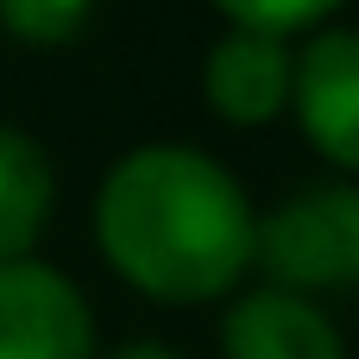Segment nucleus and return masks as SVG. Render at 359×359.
I'll use <instances>...</instances> for the list:
<instances>
[{
	"label": "nucleus",
	"instance_id": "1",
	"mask_svg": "<svg viewBox=\"0 0 359 359\" xmlns=\"http://www.w3.org/2000/svg\"><path fill=\"white\" fill-rule=\"evenodd\" d=\"M259 208L240 177L196 145H133L95 189V246L139 297L196 309L252 271Z\"/></svg>",
	"mask_w": 359,
	"mask_h": 359
},
{
	"label": "nucleus",
	"instance_id": "2",
	"mask_svg": "<svg viewBox=\"0 0 359 359\" xmlns=\"http://www.w3.org/2000/svg\"><path fill=\"white\" fill-rule=\"evenodd\" d=\"M252 271L297 297L359 290V183H309L259 215Z\"/></svg>",
	"mask_w": 359,
	"mask_h": 359
},
{
	"label": "nucleus",
	"instance_id": "3",
	"mask_svg": "<svg viewBox=\"0 0 359 359\" xmlns=\"http://www.w3.org/2000/svg\"><path fill=\"white\" fill-rule=\"evenodd\" d=\"M0 359H101L95 309L57 265H0Z\"/></svg>",
	"mask_w": 359,
	"mask_h": 359
},
{
	"label": "nucleus",
	"instance_id": "4",
	"mask_svg": "<svg viewBox=\"0 0 359 359\" xmlns=\"http://www.w3.org/2000/svg\"><path fill=\"white\" fill-rule=\"evenodd\" d=\"M290 114H297L303 139L334 170L359 177V32H347V25H316L297 44Z\"/></svg>",
	"mask_w": 359,
	"mask_h": 359
},
{
	"label": "nucleus",
	"instance_id": "5",
	"mask_svg": "<svg viewBox=\"0 0 359 359\" xmlns=\"http://www.w3.org/2000/svg\"><path fill=\"white\" fill-rule=\"evenodd\" d=\"M290 69H297L290 38L227 25L202 57V101L227 126H265V120L290 114Z\"/></svg>",
	"mask_w": 359,
	"mask_h": 359
},
{
	"label": "nucleus",
	"instance_id": "6",
	"mask_svg": "<svg viewBox=\"0 0 359 359\" xmlns=\"http://www.w3.org/2000/svg\"><path fill=\"white\" fill-rule=\"evenodd\" d=\"M221 359H347V341L316 297L259 284L227 303Z\"/></svg>",
	"mask_w": 359,
	"mask_h": 359
},
{
	"label": "nucleus",
	"instance_id": "7",
	"mask_svg": "<svg viewBox=\"0 0 359 359\" xmlns=\"http://www.w3.org/2000/svg\"><path fill=\"white\" fill-rule=\"evenodd\" d=\"M57 208V170L25 126H0V265L32 259Z\"/></svg>",
	"mask_w": 359,
	"mask_h": 359
},
{
	"label": "nucleus",
	"instance_id": "8",
	"mask_svg": "<svg viewBox=\"0 0 359 359\" xmlns=\"http://www.w3.org/2000/svg\"><path fill=\"white\" fill-rule=\"evenodd\" d=\"M95 0H0V32L32 44V50H57L69 38H82Z\"/></svg>",
	"mask_w": 359,
	"mask_h": 359
},
{
	"label": "nucleus",
	"instance_id": "9",
	"mask_svg": "<svg viewBox=\"0 0 359 359\" xmlns=\"http://www.w3.org/2000/svg\"><path fill=\"white\" fill-rule=\"evenodd\" d=\"M227 13V25H252V32H278V38H297V32H316L328 25L347 0H208Z\"/></svg>",
	"mask_w": 359,
	"mask_h": 359
},
{
	"label": "nucleus",
	"instance_id": "10",
	"mask_svg": "<svg viewBox=\"0 0 359 359\" xmlns=\"http://www.w3.org/2000/svg\"><path fill=\"white\" fill-rule=\"evenodd\" d=\"M107 359H183V353L164 347V341H126V347H114Z\"/></svg>",
	"mask_w": 359,
	"mask_h": 359
}]
</instances>
